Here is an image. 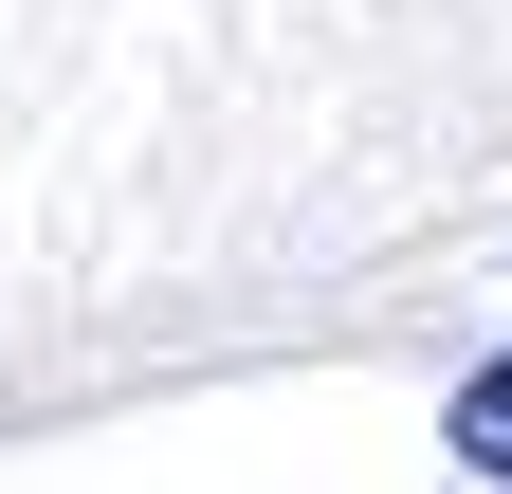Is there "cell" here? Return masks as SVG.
Returning a JSON list of instances; mask_svg holds the SVG:
<instances>
[{"instance_id":"1","label":"cell","mask_w":512,"mask_h":494,"mask_svg":"<svg viewBox=\"0 0 512 494\" xmlns=\"http://www.w3.org/2000/svg\"><path fill=\"white\" fill-rule=\"evenodd\" d=\"M439 440H458L476 476H512V366H476V385H458V421H439Z\"/></svg>"}]
</instances>
